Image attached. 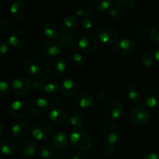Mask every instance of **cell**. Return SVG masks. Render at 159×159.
<instances>
[{"label":"cell","mask_w":159,"mask_h":159,"mask_svg":"<svg viewBox=\"0 0 159 159\" xmlns=\"http://www.w3.org/2000/svg\"><path fill=\"white\" fill-rule=\"evenodd\" d=\"M71 145L75 150L80 152H88L92 147V142L89 137L82 131L73 132L70 136Z\"/></svg>","instance_id":"obj_3"},{"label":"cell","mask_w":159,"mask_h":159,"mask_svg":"<svg viewBox=\"0 0 159 159\" xmlns=\"http://www.w3.org/2000/svg\"><path fill=\"white\" fill-rule=\"evenodd\" d=\"M43 31L44 35L47 37L51 39L58 38L61 35V33L60 27L57 25L54 24L53 23H49L45 24L43 26Z\"/></svg>","instance_id":"obj_26"},{"label":"cell","mask_w":159,"mask_h":159,"mask_svg":"<svg viewBox=\"0 0 159 159\" xmlns=\"http://www.w3.org/2000/svg\"><path fill=\"white\" fill-rule=\"evenodd\" d=\"M16 148L13 143L8 139L0 141V152L5 155H12L15 152Z\"/></svg>","instance_id":"obj_29"},{"label":"cell","mask_w":159,"mask_h":159,"mask_svg":"<svg viewBox=\"0 0 159 159\" xmlns=\"http://www.w3.org/2000/svg\"><path fill=\"white\" fill-rule=\"evenodd\" d=\"M155 59L158 64L159 65V48H158L156 51H155Z\"/></svg>","instance_id":"obj_48"},{"label":"cell","mask_w":159,"mask_h":159,"mask_svg":"<svg viewBox=\"0 0 159 159\" xmlns=\"http://www.w3.org/2000/svg\"><path fill=\"white\" fill-rule=\"evenodd\" d=\"M71 159H90V157L84 152H77L74 154Z\"/></svg>","instance_id":"obj_43"},{"label":"cell","mask_w":159,"mask_h":159,"mask_svg":"<svg viewBox=\"0 0 159 159\" xmlns=\"http://www.w3.org/2000/svg\"><path fill=\"white\" fill-rule=\"evenodd\" d=\"M142 159H159V155L156 152H149L143 155Z\"/></svg>","instance_id":"obj_42"},{"label":"cell","mask_w":159,"mask_h":159,"mask_svg":"<svg viewBox=\"0 0 159 159\" xmlns=\"http://www.w3.org/2000/svg\"><path fill=\"white\" fill-rule=\"evenodd\" d=\"M92 9L90 8L86 7V6H84V7L80 8V9H78L76 11V15L79 17H82L83 18H87V17L90 16L92 14Z\"/></svg>","instance_id":"obj_38"},{"label":"cell","mask_w":159,"mask_h":159,"mask_svg":"<svg viewBox=\"0 0 159 159\" xmlns=\"http://www.w3.org/2000/svg\"><path fill=\"white\" fill-rule=\"evenodd\" d=\"M2 133H3V128H2V126L1 123H0V137L2 136Z\"/></svg>","instance_id":"obj_49"},{"label":"cell","mask_w":159,"mask_h":159,"mask_svg":"<svg viewBox=\"0 0 159 159\" xmlns=\"http://www.w3.org/2000/svg\"><path fill=\"white\" fill-rule=\"evenodd\" d=\"M48 116L50 120L56 124H64L68 120V116L65 112L57 107L51 109L48 113Z\"/></svg>","instance_id":"obj_21"},{"label":"cell","mask_w":159,"mask_h":159,"mask_svg":"<svg viewBox=\"0 0 159 159\" xmlns=\"http://www.w3.org/2000/svg\"><path fill=\"white\" fill-rule=\"evenodd\" d=\"M53 149L49 146H43L38 150V155L43 159L49 158L52 156Z\"/></svg>","instance_id":"obj_35"},{"label":"cell","mask_w":159,"mask_h":159,"mask_svg":"<svg viewBox=\"0 0 159 159\" xmlns=\"http://www.w3.org/2000/svg\"><path fill=\"white\" fill-rule=\"evenodd\" d=\"M149 119V111L146 107L139 105L135 107L130 113V120L135 126H142Z\"/></svg>","instance_id":"obj_6"},{"label":"cell","mask_w":159,"mask_h":159,"mask_svg":"<svg viewBox=\"0 0 159 159\" xmlns=\"http://www.w3.org/2000/svg\"><path fill=\"white\" fill-rule=\"evenodd\" d=\"M31 85L30 82L27 79L23 77L17 78L14 79L12 82V90L15 94L20 95H25L30 90Z\"/></svg>","instance_id":"obj_15"},{"label":"cell","mask_w":159,"mask_h":159,"mask_svg":"<svg viewBox=\"0 0 159 159\" xmlns=\"http://www.w3.org/2000/svg\"><path fill=\"white\" fill-rule=\"evenodd\" d=\"M34 1H41V0H34Z\"/></svg>","instance_id":"obj_50"},{"label":"cell","mask_w":159,"mask_h":159,"mask_svg":"<svg viewBox=\"0 0 159 159\" xmlns=\"http://www.w3.org/2000/svg\"><path fill=\"white\" fill-rule=\"evenodd\" d=\"M141 63L144 66L150 68V67L153 66V65L155 64V57L152 54H145L141 57Z\"/></svg>","instance_id":"obj_36"},{"label":"cell","mask_w":159,"mask_h":159,"mask_svg":"<svg viewBox=\"0 0 159 159\" xmlns=\"http://www.w3.org/2000/svg\"><path fill=\"white\" fill-rule=\"evenodd\" d=\"M49 103L43 98H36L29 104V111L34 115H41L47 111Z\"/></svg>","instance_id":"obj_16"},{"label":"cell","mask_w":159,"mask_h":159,"mask_svg":"<svg viewBox=\"0 0 159 159\" xmlns=\"http://www.w3.org/2000/svg\"><path fill=\"white\" fill-rule=\"evenodd\" d=\"M78 20L75 15H68L64 17L60 22L61 30L64 33H71V31L75 29L77 26Z\"/></svg>","instance_id":"obj_20"},{"label":"cell","mask_w":159,"mask_h":159,"mask_svg":"<svg viewBox=\"0 0 159 159\" xmlns=\"http://www.w3.org/2000/svg\"><path fill=\"white\" fill-rule=\"evenodd\" d=\"M117 6L124 10H130L136 6V0H115Z\"/></svg>","instance_id":"obj_33"},{"label":"cell","mask_w":159,"mask_h":159,"mask_svg":"<svg viewBox=\"0 0 159 159\" xmlns=\"http://www.w3.org/2000/svg\"><path fill=\"white\" fill-rule=\"evenodd\" d=\"M144 101L151 108H159V91L156 89L149 90L144 94Z\"/></svg>","instance_id":"obj_22"},{"label":"cell","mask_w":159,"mask_h":159,"mask_svg":"<svg viewBox=\"0 0 159 159\" xmlns=\"http://www.w3.org/2000/svg\"><path fill=\"white\" fill-rule=\"evenodd\" d=\"M9 47L7 43L4 40H0V57H2L7 53Z\"/></svg>","instance_id":"obj_41"},{"label":"cell","mask_w":159,"mask_h":159,"mask_svg":"<svg viewBox=\"0 0 159 159\" xmlns=\"http://www.w3.org/2000/svg\"><path fill=\"white\" fill-rule=\"evenodd\" d=\"M97 35L100 42L106 44L114 43L118 38L117 31L111 27H103L98 30Z\"/></svg>","instance_id":"obj_14"},{"label":"cell","mask_w":159,"mask_h":159,"mask_svg":"<svg viewBox=\"0 0 159 159\" xmlns=\"http://www.w3.org/2000/svg\"><path fill=\"white\" fill-rule=\"evenodd\" d=\"M124 111V106L122 102L116 99L110 100L106 104L104 107V116L110 121L115 120L120 117Z\"/></svg>","instance_id":"obj_4"},{"label":"cell","mask_w":159,"mask_h":159,"mask_svg":"<svg viewBox=\"0 0 159 159\" xmlns=\"http://www.w3.org/2000/svg\"><path fill=\"white\" fill-rule=\"evenodd\" d=\"M60 89L64 96L72 97L77 91V85L72 79H65L61 83Z\"/></svg>","instance_id":"obj_19"},{"label":"cell","mask_w":159,"mask_h":159,"mask_svg":"<svg viewBox=\"0 0 159 159\" xmlns=\"http://www.w3.org/2000/svg\"><path fill=\"white\" fill-rule=\"evenodd\" d=\"M11 116L17 119L23 118L27 115L29 112V105L22 100H16L11 103L9 109Z\"/></svg>","instance_id":"obj_9"},{"label":"cell","mask_w":159,"mask_h":159,"mask_svg":"<svg viewBox=\"0 0 159 159\" xmlns=\"http://www.w3.org/2000/svg\"><path fill=\"white\" fill-rule=\"evenodd\" d=\"M30 41V35L29 33L23 30H17L11 34L9 42L12 46L16 48H23L27 46Z\"/></svg>","instance_id":"obj_7"},{"label":"cell","mask_w":159,"mask_h":159,"mask_svg":"<svg viewBox=\"0 0 159 159\" xmlns=\"http://www.w3.org/2000/svg\"><path fill=\"white\" fill-rule=\"evenodd\" d=\"M70 123L75 129L79 130V129L82 128L84 124V118L82 113H80L79 112L73 113L70 117Z\"/></svg>","instance_id":"obj_32"},{"label":"cell","mask_w":159,"mask_h":159,"mask_svg":"<svg viewBox=\"0 0 159 159\" xmlns=\"http://www.w3.org/2000/svg\"><path fill=\"white\" fill-rule=\"evenodd\" d=\"M93 22L88 18H83L80 20V27L84 31H90L93 29Z\"/></svg>","instance_id":"obj_39"},{"label":"cell","mask_w":159,"mask_h":159,"mask_svg":"<svg viewBox=\"0 0 159 159\" xmlns=\"http://www.w3.org/2000/svg\"><path fill=\"white\" fill-rule=\"evenodd\" d=\"M90 7L96 11L103 12L110 9L112 0H88Z\"/></svg>","instance_id":"obj_27"},{"label":"cell","mask_w":159,"mask_h":159,"mask_svg":"<svg viewBox=\"0 0 159 159\" xmlns=\"http://www.w3.org/2000/svg\"><path fill=\"white\" fill-rule=\"evenodd\" d=\"M51 159H69V158H68V155H66L65 154L59 153L54 155Z\"/></svg>","instance_id":"obj_47"},{"label":"cell","mask_w":159,"mask_h":159,"mask_svg":"<svg viewBox=\"0 0 159 159\" xmlns=\"http://www.w3.org/2000/svg\"><path fill=\"white\" fill-rule=\"evenodd\" d=\"M31 134L38 141L49 139L53 134V127L46 120L36 121L31 126Z\"/></svg>","instance_id":"obj_2"},{"label":"cell","mask_w":159,"mask_h":159,"mask_svg":"<svg viewBox=\"0 0 159 159\" xmlns=\"http://www.w3.org/2000/svg\"><path fill=\"white\" fill-rule=\"evenodd\" d=\"M115 148L113 144H107L105 148H104V153L107 157H113L114 155Z\"/></svg>","instance_id":"obj_40"},{"label":"cell","mask_w":159,"mask_h":159,"mask_svg":"<svg viewBox=\"0 0 159 159\" xmlns=\"http://www.w3.org/2000/svg\"><path fill=\"white\" fill-rule=\"evenodd\" d=\"M150 39L155 45H159V24L152 27L150 32Z\"/></svg>","instance_id":"obj_37"},{"label":"cell","mask_w":159,"mask_h":159,"mask_svg":"<svg viewBox=\"0 0 159 159\" xmlns=\"http://www.w3.org/2000/svg\"><path fill=\"white\" fill-rule=\"evenodd\" d=\"M67 61L72 68H76V69H80L83 68L85 65V58L79 54H72L69 55Z\"/></svg>","instance_id":"obj_28"},{"label":"cell","mask_w":159,"mask_h":159,"mask_svg":"<svg viewBox=\"0 0 159 159\" xmlns=\"http://www.w3.org/2000/svg\"><path fill=\"white\" fill-rule=\"evenodd\" d=\"M20 152L23 158H32L36 155V152H37V144L34 141L28 140L22 144Z\"/></svg>","instance_id":"obj_24"},{"label":"cell","mask_w":159,"mask_h":159,"mask_svg":"<svg viewBox=\"0 0 159 159\" xmlns=\"http://www.w3.org/2000/svg\"><path fill=\"white\" fill-rule=\"evenodd\" d=\"M41 50L45 55L56 57L61 53L62 44L55 39H51L43 43Z\"/></svg>","instance_id":"obj_11"},{"label":"cell","mask_w":159,"mask_h":159,"mask_svg":"<svg viewBox=\"0 0 159 159\" xmlns=\"http://www.w3.org/2000/svg\"><path fill=\"white\" fill-rule=\"evenodd\" d=\"M7 29V23L2 19H0V34H3Z\"/></svg>","instance_id":"obj_46"},{"label":"cell","mask_w":159,"mask_h":159,"mask_svg":"<svg viewBox=\"0 0 159 159\" xmlns=\"http://www.w3.org/2000/svg\"><path fill=\"white\" fill-rule=\"evenodd\" d=\"M10 94V88L9 84L4 81H0V101H4Z\"/></svg>","instance_id":"obj_34"},{"label":"cell","mask_w":159,"mask_h":159,"mask_svg":"<svg viewBox=\"0 0 159 159\" xmlns=\"http://www.w3.org/2000/svg\"><path fill=\"white\" fill-rule=\"evenodd\" d=\"M109 15L111 17H113V18H118V17L120 16L121 13L117 9L112 8V9H110V10H109Z\"/></svg>","instance_id":"obj_45"},{"label":"cell","mask_w":159,"mask_h":159,"mask_svg":"<svg viewBox=\"0 0 159 159\" xmlns=\"http://www.w3.org/2000/svg\"><path fill=\"white\" fill-rule=\"evenodd\" d=\"M24 69L26 72L34 79H38L44 72V64L40 59L30 58L24 63Z\"/></svg>","instance_id":"obj_5"},{"label":"cell","mask_w":159,"mask_h":159,"mask_svg":"<svg viewBox=\"0 0 159 159\" xmlns=\"http://www.w3.org/2000/svg\"><path fill=\"white\" fill-rule=\"evenodd\" d=\"M98 45L97 39L93 34L82 36L79 41V47L85 54H90L96 49Z\"/></svg>","instance_id":"obj_10"},{"label":"cell","mask_w":159,"mask_h":159,"mask_svg":"<svg viewBox=\"0 0 159 159\" xmlns=\"http://www.w3.org/2000/svg\"><path fill=\"white\" fill-rule=\"evenodd\" d=\"M39 85L40 88L43 90V92L47 93H53L59 87L58 82L57 79L52 76H46L39 81Z\"/></svg>","instance_id":"obj_17"},{"label":"cell","mask_w":159,"mask_h":159,"mask_svg":"<svg viewBox=\"0 0 159 159\" xmlns=\"http://www.w3.org/2000/svg\"><path fill=\"white\" fill-rule=\"evenodd\" d=\"M127 94L129 99L134 102H139L141 100V92L140 89L136 85H130L127 89Z\"/></svg>","instance_id":"obj_31"},{"label":"cell","mask_w":159,"mask_h":159,"mask_svg":"<svg viewBox=\"0 0 159 159\" xmlns=\"http://www.w3.org/2000/svg\"><path fill=\"white\" fill-rule=\"evenodd\" d=\"M48 103H49V106H51V107H54H54H57V106L60 105L61 100L58 97H52L49 99Z\"/></svg>","instance_id":"obj_44"},{"label":"cell","mask_w":159,"mask_h":159,"mask_svg":"<svg viewBox=\"0 0 159 159\" xmlns=\"http://www.w3.org/2000/svg\"><path fill=\"white\" fill-rule=\"evenodd\" d=\"M75 102L78 107L85 109L93 106L94 99H93V96L89 93L85 91H81L75 97Z\"/></svg>","instance_id":"obj_18"},{"label":"cell","mask_w":159,"mask_h":159,"mask_svg":"<svg viewBox=\"0 0 159 159\" xmlns=\"http://www.w3.org/2000/svg\"><path fill=\"white\" fill-rule=\"evenodd\" d=\"M77 40V34L72 33H64L58 37V41L62 45L65 46H71L75 44Z\"/></svg>","instance_id":"obj_30"},{"label":"cell","mask_w":159,"mask_h":159,"mask_svg":"<svg viewBox=\"0 0 159 159\" xmlns=\"http://www.w3.org/2000/svg\"><path fill=\"white\" fill-rule=\"evenodd\" d=\"M68 144V136L65 132H61L56 134L52 140V145L55 150H62Z\"/></svg>","instance_id":"obj_25"},{"label":"cell","mask_w":159,"mask_h":159,"mask_svg":"<svg viewBox=\"0 0 159 159\" xmlns=\"http://www.w3.org/2000/svg\"><path fill=\"white\" fill-rule=\"evenodd\" d=\"M101 134L104 141L108 144H115L120 142L123 138L121 127L115 123H106L101 130Z\"/></svg>","instance_id":"obj_1"},{"label":"cell","mask_w":159,"mask_h":159,"mask_svg":"<svg viewBox=\"0 0 159 159\" xmlns=\"http://www.w3.org/2000/svg\"><path fill=\"white\" fill-rule=\"evenodd\" d=\"M29 127L24 122L16 123L12 127V134L17 140H22L27 135Z\"/></svg>","instance_id":"obj_23"},{"label":"cell","mask_w":159,"mask_h":159,"mask_svg":"<svg viewBox=\"0 0 159 159\" xmlns=\"http://www.w3.org/2000/svg\"><path fill=\"white\" fill-rule=\"evenodd\" d=\"M136 48V43L130 38H123L115 43L114 49L120 55H127L133 52Z\"/></svg>","instance_id":"obj_12"},{"label":"cell","mask_w":159,"mask_h":159,"mask_svg":"<svg viewBox=\"0 0 159 159\" xmlns=\"http://www.w3.org/2000/svg\"><path fill=\"white\" fill-rule=\"evenodd\" d=\"M67 63L62 57H57L51 59L47 65V73L49 76L55 77L61 75L66 70Z\"/></svg>","instance_id":"obj_8"},{"label":"cell","mask_w":159,"mask_h":159,"mask_svg":"<svg viewBox=\"0 0 159 159\" xmlns=\"http://www.w3.org/2000/svg\"><path fill=\"white\" fill-rule=\"evenodd\" d=\"M10 12L16 20H24L29 15V8L23 2L16 1L11 5Z\"/></svg>","instance_id":"obj_13"}]
</instances>
